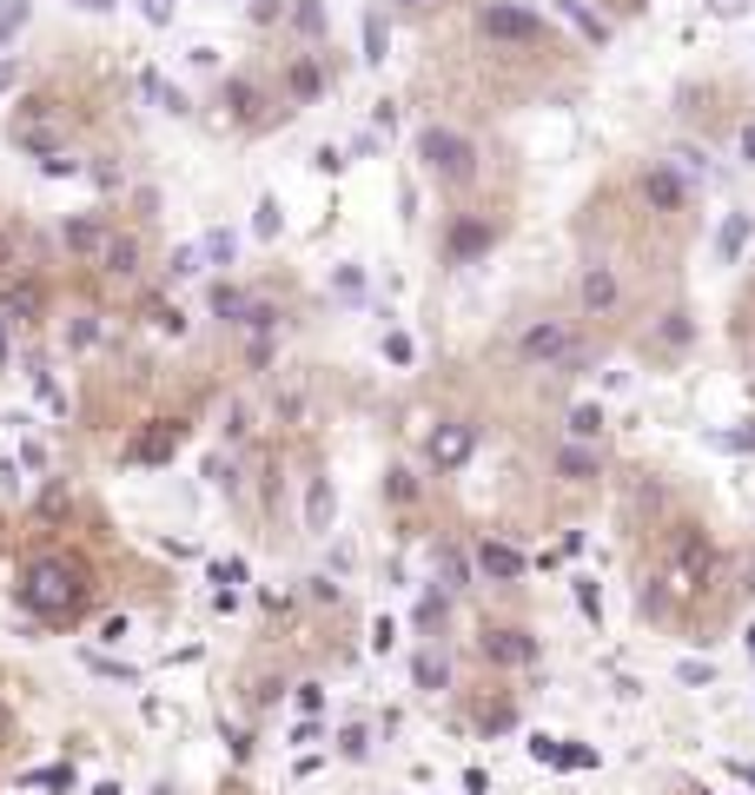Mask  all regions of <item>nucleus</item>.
Wrapping results in <instances>:
<instances>
[{
    "mask_svg": "<svg viewBox=\"0 0 755 795\" xmlns=\"http://www.w3.org/2000/svg\"><path fill=\"white\" fill-rule=\"evenodd\" d=\"M709 577H716V543L703 537V524H676L663 537L656 570H649L643 590H636V610H643V617H669V610H683L689 597H703Z\"/></svg>",
    "mask_w": 755,
    "mask_h": 795,
    "instance_id": "f257e3e1",
    "label": "nucleus"
},
{
    "mask_svg": "<svg viewBox=\"0 0 755 795\" xmlns=\"http://www.w3.org/2000/svg\"><path fill=\"white\" fill-rule=\"evenodd\" d=\"M87 597H94V577L67 550H47V557H33L20 570V610L40 617V624H73L87 610Z\"/></svg>",
    "mask_w": 755,
    "mask_h": 795,
    "instance_id": "f03ea898",
    "label": "nucleus"
},
{
    "mask_svg": "<svg viewBox=\"0 0 755 795\" xmlns=\"http://www.w3.org/2000/svg\"><path fill=\"white\" fill-rule=\"evenodd\" d=\"M411 153H418V166H424V179H438L444 193H464V186H478V139L464 127H451V120H424L418 139H411Z\"/></svg>",
    "mask_w": 755,
    "mask_h": 795,
    "instance_id": "7ed1b4c3",
    "label": "nucleus"
},
{
    "mask_svg": "<svg viewBox=\"0 0 755 795\" xmlns=\"http://www.w3.org/2000/svg\"><path fill=\"white\" fill-rule=\"evenodd\" d=\"M219 107H226V120L239 132H265V127H285V120H292V107L278 100V87H272L265 73H252V67H239V73L219 80Z\"/></svg>",
    "mask_w": 755,
    "mask_h": 795,
    "instance_id": "20e7f679",
    "label": "nucleus"
},
{
    "mask_svg": "<svg viewBox=\"0 0 755 795\" xmlns=\"http://www.w3.org/2000/svg\"><path fill=\"white\" fill-rule=\"evenodd\" d=\"M7 139H13L27 159H40V166L60 159V153H73V146H67V114H60L47 94H27V100L7 114Z\"/></svg>",
    "mask_w": 755,
    "mask_h": 795,
    "instance_id": "39448f33",
    "label": "nucleus"
},
{
    "mask_svg": "<svg viewBox=\"0 0 755 795\" xmlns=\"http://www.w3.org/2000/svg\"><path fill=\"white\" fill-rule=\"evenodd\" d=\"M517 359L530 365V372H577L584 365V332L570 325V318H530L523 332H517Z\"/></svg>",
    "mask_w": 755,
    "mask_h": 795,
    "instance_id": "423d86ee",
    "label": "nucleus"
},
{
    "mask_svg": "<svg viewBox=\"0 0 755 795\" xmlns=\"http://www.w3.org/2000/svg\"><path fill=\"white\" fill-rule=\"evenodd\" d=\"M471 27H478L491 47H510V53L550 47V20H543V13H530L523 0H478V7H471Z\"/></svg>",
    "mask_w": 755,
    "mask_h": 795,
    "instance_id": "0eeeda50",
    "label": "nucleus"
},
{
    "mask_svg": "<svg viewBox=\"0 0 755 795\" xmlns=\"http://www.w3.org/2000/svg\"><path fill=\"white\" fill-rule=\"evenodd\" d=\"M278 100L298 114V107H318L332 87H339V60H332V47H298V53H285L278 60Z\"/></svg>",
    "mask_w": 755,
    "mask_h": 795,
    "instance_id": "6e6552de",
    "label": "nucleus"
},
{
    "mask_svg": "<svg viewBox=\"0 0 755 795\" xmlns=\"http://www.w3.org/2000/svg\"><path fill=\"white\" fill-rule=\"evenodd\" d=\"M498 239H503V226L491 219V213H451V219H444V239H438V259L444 265H478Z\"/></svg>",
    "mask_w": 755,
    "mask_h": 795,
    "instance_id": "1a4fd4ad",
    "label": "nucleus"
},
{
    "mask_svg": "<svg viewBox=\"0 0 755 795\" xmlns=\"http://www.w3.org/2000/svg\"><path fill=\"white\" fill-rule=\"evenodd\" d=\"M636 199H643L656 219H683V213H689V199H696V186H689L669 159H649V166L636 173Z\"/></svg>",
    "mask_w": 755,
    "mask_h": 795,
    "instance_id": "9d476101",
    "label": "nucleus"
},
{
    "mask_svg": "<svg viewBox=\"0 0 755 795\" xmlns=\"http://www.w3.org/2000/svg\"><path fill=\"white\" fill-rule=\"evenodd\" d=\"M471 451H478V424H471V418H444V424L424 438V464H431L438 478L464 471V464H471Z\"/></svg>",
    "mask_w": 755,
    "mask_h": 795,
    "instance_id": "9b49d317",
    "label": "nucleus"
},
{
    "mask_svg": "<svg viewBox=\"0 0 755 795\" xmlns=\"http://www.w3.org/2000/svg\"><path fill=\"white\" fill-rule=\"evenodd\" d=\"M478 657L498 662V669H530V662L543 657V644H537L523 624H484V630H478Z\"/></svg>",
    "mask_w": 755,
    "mask_h": 795,
    "instance_id": "f8f14e48",
    "label": "nucleus"
},
{
    "mask_svg": "<svg viewBox=\"0 0 755 795\" xmlns=\"http://www.w3.org/2000/svg\"><path fill=\"white\" fill-rule=\"evenodd\" d=\"M471 570H478V577H491L498 590H510V583H523V577H530V557H523L510 537H491V530H484V537L471 543Z\"/></svg>",
    "mask_w": 755,
    "mask_h": 795,
    "instance_id": "ddd939ff",
    "label": "nucleus"
},
{
    "mask_svg": "<svg viewBox=\"0 0 755 795\" xmlns=\"http://www.w3.org/2000/svg\"><path fill=\"white\" fill-rule=\"evenodd\" d=\"M577 305H584V318H617L624 312V278H617V265L590 259L577 272Z\"/></svg>",
    "mask_w": 755,
    "mask_h": 795,
    "instance_id": "4468645a",
    "label": "nucleus"
},
{
    "mask_svg": "<svg viewBox=\"0 0 755 795\" xmlns=\"http://www.w3.org/2000/svg\"><path fill=\"white\" fill-rule=\"evenodd\" d=\"M179 444H186V424L179 418H146L133 431V444H126V464H173Z\"/></svg>",
    "mask_w": 755,
    "mask_h": 795,
    "instance_id": "2eb2a0df",
    "label": "nucleus"
},
{
    "mask_svg": "<svg viewBox=\"0 0 755 795\" xmlns=\"http://www.w3.org/2000/svg\"><path fill=\"white\" fill-rule=\"evenodd\" d=\"M47 318V285L33 272H7L0 278V325H40Z\"/></svg>",
    "mask_w": 755,
    "mask_h": 795,
    "instance_id": "dca6fc26",
    "label": "nucleus"
},
{
    "mask_svg": "<svg viewBox=\"0 0 755 795\" xmlns=\"http://www.w3.org/2000/svg\"><path fill=\"white\" fill-rule=\"evenodd\" d=\"M120 233V219L114 213H73V219H60V246H67V259L94 265L100 259V246Z\"/></svg>",
    "mask_w": 755,
    "mask_h": 795,
    "instance_id": "f3484780",
    "label": "nucleus"
},
{
    "mask_svg": "<svg viewBox=\"0 0 755 795\" xmlns=\"http://www.w3.org/2000/svg\"><path fill=\"white\" fill-rule=\"evenodd\" d=\"M139 265H146V246H139V233H114V239L100 246L94 272H100L107 285H133V278H139Z\"/></svg>",
    "mask_w": 755,
    "mask_h": 795,
    "instance_id": "a211bd4d",
    "label": "nucleus"
},
{
    "mask_svg": "<svg viewBox=\"0 0 755 795\" xmlns=\"http://www.w3.org/2000/svg\"><path fill=\"white\" fill-rule=\"evenodd\" d=\"M550 471H557L563 484H597V478H604V451H597V444L563 438V444L550 451Z\"/></svg>",
    "mask_w": 755,
    "mask_h": 795,
    "instance_id": "6ab92c4d",
    "label": "nucleus"
},
{
    "mask_svg": "<svg viewBox=\"0 0 755 795\" xmlns=\"http://www.w3.org/2000/svg\"><path fill=\"white\" fill-rule=\"evenodd\" d=\"M278 27H285V33H298L305 47H332V13H325L318 0H285Z\"/></svg>",
    "mask_w": 755,
    "mask_h": 795,
    "instance_id": "aec40b11",
    "label": "nucleus"
},
{
    "mask_svg": "<svg viewBox=\"0 0 755 795\" xmlns=\"http://www.w3.org/2000/svg\"><path fill=\"white\" fill-rule=\"evenodd\" d=\"M332 518H339V491H332V478H312L305 484V530L332 537Z\"/></svg>",
    "mask_w": 755,
    "mask_h": 795,
    "instance_id": "412c9836",
    "label": "nucleus"
},
{
    "mask_svg": "<svg viewBox=\"0 0 755 795\" xmlns=\"http://www.w3.org/2000/svg\"><path fill=\"white\" fill-rule=\"evenodd\" d=\"M359 40H365V67H384V53H391V20H384V7H365L359 13Z\"/></svg>",
    "mask_w": 755,
    "mask_h": 795,
    "instance_id": "4be33fe9",
    "label": "nucleus"
},
{
    "mask_svg": "<svg viewBox=\"0 0 755 795\" xmlns=\"http://www.w3.org/2000/svg\"><path fill=\"white\" fill-rule=\"evenodd\" d=\"M139 94H146V100H153L159 114H173V120H186V114H193V100H186L179 87H166V80H159L153 67H139Z\"/></svg>",
    "mask_w": 755,
    "mask_h": 795,
    "instance_id": "5701e85b",
    "label": "nucleus"
},
{
    "mask_svg": "<svg viewBox=\"0 0 755 795\" xmlns=\"http://www.w3.org/2000/svg\"><path fill=\"white\" fill-rule=\"evenodd\" d=\"M199 259H206V272H233V259H239V233H233V226H213V233L199 239Z\"/></svg>",
    "mask_w": 755,
    "mask_h": 795,
    "instance_id": "b1692460",
    "label": "nucleus"
},
{
    "mask_svg": "<svg viewBox=\"0 0 755 795\" xmlns=\"http://www.w3.org/2000/svg\"><path fill=\"white\" fill-rule=\"evenodd\" d=\"M246 305H252V292H246V285H233V278H219V285H213V318H219V325H233V332H239Z\"/></svg>",
    "mask_w": 755,
    "mask_h": 795,
    "instance_id": "393cba45",
    "label": "nucleus"
},
{
    "mask_svg": "<svg viewBox=\"0 0 755 795\" xmlns=\"http://www.w3.org/2000/svg\"><path fill=\"white\" fill-rule=\"evenodd\" d=\"M411 683H418L424 696H438V689H451V662L438 657V650H418V657H411Z\"/></svg>",
    "mask_w": 755,
    "mask_h": 795,
    "instance_id": "a878e982",
    "label": "nucleus"
},
{
    "mask_svg": "<svg viewBox=\"0 0 755 795\" xmlns=\"http://www.w3.org/2000/svg\"><path fill=\"white\" fill-rule=\"evenodd\" d=\"M604 404H570V418H563V431L577 438V444H604Z\"/></svg>",
    "mask_w": 755,
    "mask_h": 795,
    "instance_id": "bb28decb",
    "label": "nucleus"
},
{
    "mask_svg": "<svg viewBox=\"0 0 755 795\" xmlns=\"http://www.w3.org/2000/svg\"><path fill=\"white\" fill-rule=\"evenodd\" d=\"M557 13H563V20H577V33H584L590 47H610V20H604V13H590L584 0H557Z\"/></svg>",
    "mask_w": 755,
    "mask_h": 795,
    "instance_id": "cd10ccee",
    "label": "nucleus"
},
{
    "mask_svg": "<svg viewBox=\"0 0 755 795\" xmlns=\"http://www.w3.org/2000/svg\"><path fill=\"white\" fill-rule=\"evenodd\" d=\"M146 325H153V332H166V338H186V332H193V318H186L173 298H146Z\"/></svg>",
    "mask_w": 755,
    "mask_h": 795,
    "instance_id": "c85d7f7f",
    "label": "nucleus"
},
{
    "mask_svg": "<svg viewBox=\"0 0 755 795\" xmlns=\"http://www.w3.org/2000/svg\"><path fill=\"white\" fill-rule=\"evenodd\" d=\"M107 338V312H73V325H67V352H94Z\"/></svg>",
    "mask_w": 755,
    "mask_h": 795,
    "instance_id": "c756f323",
    "label": "nucleus"
},
{
    "mask_svg": "<svg viewBox=\"0 0 755 795\" xmlns=\"http://www.w3.org/2000/svg\"><path fill=\"white\" fill-rule=\"evenodd\" d=\"M438 577H444V590L458 597V590H471V557L458 550V543H438Z\"/></svg>",
    "mask_w": 755,
    "mask_h": 795,
    "instance_id": "7c9ffc66",
    "label": "nucleus"
},
{
    "mask_svg": "<svg viewBox=\"0 0 755 795\" xmlns=\"http://www.w3.org/2000/svg\"><path fill=\"white\" fill-rule=\"evenodd\" d=\"M743 246H749V213H729L723 233H716V259L736 265V259H743Z\"/></svg>",
    "mask_w": 755,
    "mask_h": 795,
    "instance_id": "2f4dec72",
    "label": "nucleus"
},
{
    "mask_svg": "<svg viewBox=\"0 0 755 795\" xmlns=\"http://www.w3.org/2000/svg\"><path fill=\"white\" fill-rule=\"evenodd\" d=\"M689 338H696V325H689V312H683V305H676V312H663V325H656V345H663V352H683Z\"/></svg>",
    "mask_w": 755,
    "mask_h": 795,
    "instance_id": "473e14b6",
    "label": "nucleus"
},
{
    "mask_svg": "<svg viewBox=\"0 0 755 795\" xmlns=\"http://www.w3.org/2000/svg\"><path fill=\"white\" fill-rule=\"evenodd\" d=\"M206 259H199V239L193 246H173V259H166V285H186V278H199Z\"/></svg>",
    "mask_w": 755,
    "mask_h": 795,
    "instance_id": "72a5a7b5",
    "label": "nucleus"
},
{
    "mask_svg": "<svg viewBox=\"0 0 755 795\" xmlns=\"http://www.w3.org/2000/svg\"><path fill=\"white\" fill-rule=\"evenodd\" d=\"M384 498H391V504H411V498H418V478H411L404 464H398V471H384Z\"/></svg>",
    "mask_w": 755,
    "mask_h": 795,
    "instance_id": "f704fd0d",
    "label": "nucleus"
},
{
    "mask_svg": "<svg viewBox=\"0 0 755 795\" xmlns=\"http://www.w3.org/2000/svg\"><path fill=\"white\" fill-rule=\"evenodd\" d=\"M444 610H451V590L438 583V590H424V603H418V624L431 630V624H444Z\"/></svg>",
    "mask_w": 755,
    "mask_h": 795,
    "instance_id": "c9c22d12",
    "label": "nucleus"
},
{
    "mask_svg": "<svg viewBox=\"0 0 755 795\" xmlns=\"http://www.w3.org/2000/svg\"><path fill=\"white\" fill-rule=\"evenodd\" d=\"M570 583H577V610H584L590 624H604V597H597V583H590V577H570Z\"/></svg>",
    "mask_w": 755,
    "mask_h": 795,
    "instance_id": "e433bc0d",
    "label": "nucleus"
},
{
    "mask_svg": "<svg viewBox=\"0 0 755 795\" xmlns=\"http://www.w3.org/2000/svg\"><path fill=\"white\" fill-rule=\"evenodd\" d=\"M278 226H285V219H278V199H258V219H252V233H258V239H272Z\"/></svg>",
    "mask_w": 755,
    "mask_h": 795,
    "instance_id": "4c0bfd02",
    "label": "nucleus"
},
{
    "mask_svg": "<svg viewBox=\"0 0 755 795\" xmlns=\"http://www.w3.org/2000/svg\"><path fill=\"white\" fill-rule=\"evenodd\" d=\"M27 13H33L27 0H13V7H0V40H13V33L27 27Z\"/></svg>",
    "mask_w": 755,
    "mask_h": 795,
    "instance_id": "58836bf2",
    "label": "nucleus"
},
{
    "mask_svg": "<svg viewBox=\"0 0 755 795\" xmlns=\"http://www.w3.org/2000/svg\"><path fill=\"white\" fill-rule=\"evenodd\" d=\"M219 431H226V438L239 444V438L252 431V411H246V404H226V424H219Z\"/></svg>",
    "mask_w": 755,
    "mask_h": 795,
    "instance_id": "ea45409f",
    "label": "nucleus"
},
{
    "mask_svg": "<svg viewBox=\"0 0 755 795\" xmlns=\"http://www.w3.org/2000/svg\"><path fill=\"white\" fill-rule=\"evenodd\" d=\"M7 272H20V239H13V226H0V278Z\"/></svg>",
    "mask_w": 755,
    "mask_h": 795,
    "instance_id": "a19ab883",
    "label": "nucleus"
},
{
    "mask_svg": "<svg viewBox=\"0 0 755 795\" xmlns=\"http://www.w3.org/2000/svg\"><path fill=\"white\" fill-rule=\"evenodd\" d=\"M676 676H683V683H689V689H703V683H716V662H683V669H676Z\"/></svg>",
    "mask_w": 755,
    "mask_h": 795,
    "instance_id": "79ce46f5",
    "label": "nucleus"
},
{
    "mask_svg": "<svg viewBox=\"0 0 755 795\" xmlns=\"http://www.w3.org/2000/svg\"><path fill=\"white\" fill-rule=\"evenodd\" d=\"M384 359H391V365H411V338H404V332H384Z\"/></svg>",
    "mask_w": 755,
    "mask_h": 795,
    "instance_id": "37998d69",
    "label": "nucleus"
},
{
    "mask_svg": "<svg viewBox=\"0 0 755 795\" xmlns=\"http://www.w3.org/2000/svg\"><path fill=\"white\" fill-rule=\"evenodd\" d=\"M365 749H372V736H365V729H345V736H339V756H352V763H359Z\"/></svg>",
    "mask_w": 755,
    "mask_h": 795,
    "instance_id": "c03bdc74",
    "label": "nucleus"
},
{
    "mask_svg": "<svg viewBox=\"0 0 755 795\" xmlns=\"http://www.w3.org/2000/svg\"><path fill=\"white\" fill-rule=\"evenodd\" d=\"M33 789H73V769H40V776H27Z\"/></svg>",
    "mask_w": 755,
    "mask_h": 795,
    "instance_id": "a18cd8bd",
    "label": "nucleus"
},
{
    "mask_svg": "<svg viewBox=\"0 0 755 795\" xmlns=\"http://www.w3.org/2000/svg\"><path fill=\"white\" fill-rule=\"evenodd\" d=\"M391 644H398V624H391V617H378V624H372V650H378V657H384Z\"/></svg>",
    "mask_w": 755,
    "mask_h": 795,
    "instance_id": "49530a36",
    "label": "nucleus"
},
{
    "mask_svg": "<svg viewBox=\"0 0 755 795\" xmlns=\"http://www.w3.org/2000/svg\"><path fill=\"white\" fill-rule=\"evenodd\" d=\"M312 166H318V173H345V153H339V146H318Z\"/></svg>",
    "mask_w": 755,
    "mask_h": 795,
    "instance_id": "de8ad7c7",
    "label": "nucleus"
},
{
    "mask_svg": "<svg viewBox=\"0 0 755 795\" xmlns=\"http://www.w3.org/2000/svg\"><path fill=\"white\" fill-rule=\"evenodd\" d=\"M557 749H563L557 736H530V763H557Z\"/></svg>",
    "mask_w": 755,
    "mask_h": 795,
    "instance_id": "09e8293b",
    "label": "nucleus"
},
{
    "mask_svg": "<svg viewBox=\"0 0 755 795\" xmlns=\"http://www.w3.org/2000/svg\"><path fill=\"white\" fill-rule=\"evenodd\" d=\"M398 127V107H391V100H378L372 107V132H391Z\"/></svg>",
    "mask_w": 755,
    "mask_h": 795,
    "instance_id": "8fccbe9b",
    "label": "nucleus"
},
{
    "mask_svg": "<svg viewBox=\"0 0 755 795\" xmlns=\"http://www.w3.org/2000/svg\"><path fill=\"white\" fill-rule=\"evenodd\" d=\"M67 7H80V13H114L120 0H67Z\"/></svg>",
    "mask_w": 755,
    "mask_h": 795,
    "instance_id": "3c124183",
    "label": "nucleus"
},
{
    "mask_svg": "<svg viewBox=\"0 0 755 795\" xmlns=\"http://www.w3.org/2000/svg\"><path fill=\"white\" fill-rule=\"evenodd\" d=\"M736 146H743V159H749V166H755V120H749V127H743V132H736Z\"/></svg>",
    "mask_w": 755,
    "mask_h": 795,
    "instance_id": "603ef678",
    "label": "nucleus"
},
{
    "mask_svg": "<svg viewBox=\"0 0 755 795\" xmlns=\"http://www.w3.org/2000/svg\"><path fill=\"white\" fill-rule=\"evenodd\" d=\"M13 80H20V60H0V94H7Z\"/></svg>",
    "mask_w": 755,
    "mask_h": 795,
    "instance_id": "864d4df0",
    "label": "nucleus"
},
{
    "mask_svg": "<svg viewBox=\"0 0 755 795\" xmlns=\"http://www.w3.org/2000/svg\"><path fill=\"white\" fill-rule=\"evenodd\" d=\"M391 7H404V13H431V7H444V0H391Z\"/></svg>",
    "mask_w": 755,
    "mask_h": 795,
    "instance_id": "5fc2aeb1",
    "label": "nucleus"
},
{
    "mask_svg": "<svg viewBox=\"0 0 755 795\" xmlns=\"http://www.w3.org/2000/svg\"><path fill=\"white\" fill-rule=\"evenodd\" d=\"M749 0H709V13H743Z\"/></svg>",
    "mask_w": 755,
    "mask_h": 795,
    "instance_id": "6e6d98bb",
    "label": "nucleus"
},
{
    "mask_svg": "<svg viewBox=\"0 0 755 795\" xmlns=\"http://www.w3.org/2000/svg\"><path fill=\"white\" fill-rule=\"evenodd\" d=\"M0 365H13V345H7V325H0Z\"/></svg>",
    "mask_w": 755,
    "mask_h": 795,
    "instance_id": "4d7b16f0",
    "label": "nucleus"
},
{
    "mask_svg": "<svg viewBox=\"0 0 755 795\" xmlns=\"http://www.w3.org/2000/svg\"><path fill=\"white\" fill-rule=\"evenodd\" d=\"M749 657H755V637H749Z\"/></svg>",
    "mask_w": 755,
    "mask_h": 795,
    "instance_id": "13d9d810",
    "label": "nucleus"
}]
</instances>
